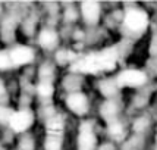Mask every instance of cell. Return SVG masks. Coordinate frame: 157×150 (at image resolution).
Here are the masks:
<instances>
[{"instance_id":"cell-5","label":"cell","mask_w":157,"mask_h":150,"mask_svg":"<svg viewBox=\"0 0 157 150\" xmlns=\"http://www.w3.org/2000/svg\"><path fill=\"white\" fill-rule=\"evenodd\" d=\"M145 74L138 69H126L116 77L117 87H138L145 82Z\"/></svg>"},{"instance_id":"cell-6","label":"cell","mask_w":157,"mask_h":150,"mask_svg":"<svg viewBox=\"0 0 157 150\" xmlns=\"http://www.w3.org/2000/svg\"><path fill=\"white\" fill-rule=\"evenodd\" d=\"M78 150H96V136L93 131V124L90 121H84L79 125Z\"/></svg>"},{"instance_id":"cell-3","label":"cell","mask_w":157,"mask_h":150,"mask_svg":"<svg viewBox=\"0 0 157 150\" xmlns=\"http://www.w3.org/2000/svg\"><path fill=\"white\" fill-rule=\"evenodd\" d=\"M33 57H34V52L28 46H16L9 50H2L0 52V69L15 68V66L29 63L33 61Z\"/></svg>"},{"instance_id":"cell-8","label":"cell","mask_w":157,"mask_h":150,"mask_svg":"<svg viewBox=\"0 0 157 150\" xmlns=\"http://www.w3.org/2000/svg\"><path fill=\"white\" fill-rule=\"evenodd\" d=\"M66 106L75 115L82 116L85 115L87 110H88V100H87L85 94H82V93H72L66 99Z\"/></svg>"},{"instance_id":"cell-7","label":"cell","mask_w":157,"mask_h":150,"mask_svg":"<svg viewBox=\"0 0 157 150\" xmlns=\"http://www.w3.org/2000/svg\"><path fill=\"white\" fill-rule=\"evenodd\" d=\"M34 122V115L31 110H16L13 112V115L10 118V128L15 131V132H24L27 131Z\"/></svg>"},{"instance_id":"cell-9","label":"cell","mask_w":157,"mask_h":150,"mask_svg":"<svg viewBox=\"0 0 157 150\" xmlns=\"http://www.w3.org/2000/svg\"><path fill=\"white\" fill-rule=\"evenodd\" d=\"M81 12H82V18L84 21L93 25L96 24L98 18H100V6L97 2H93V0H88V2H82L81 5Z\"/></svg>"},{"instance_id":"cell-12","label":"cell","mask_w":157,"mask_h":150,"mask_svg":"<svg viewBox=\"0 0 157 150\" xmlns=\"http://www.w3.org/2000/svg\"><path fill=\"white\" fill-rule=\"evenodd\" d=\"M109 134L116 140H121L123 137V127L117 121H110L109 122Z\"/></svg>"},{"instance_id":"cell-15","label":"cell","mask_w":157,"mask_h":150,"mask_svg":"<svg viewBox=\"0 0 157 150\" xmlns=\"http://www.w3.org/2000/svg\"><path fill=\"white\" fill-rule=\"evenodd\" d=\"M5 93V85H3V82L0 81V94H3Z\"/></svg>"},{"instance_id":"cell-2","label":"cell","mask_w":157,"mask_h":150,"mask_svg":"<svg viewBox=\"0 0 157 150\" xmlns=\"http://www.w3.org/2000/svg\"><path fill=\"white\" fill-rule=\"evenodd\" d=\"M63 134H65V121H63V116L60 113H56V112L48 113L47 121H46L44 149L46 150H62Z\"/></svg>"},{"instance_id":"cell-10","label":"cell","mask_w":157,"mask_h":150,"mask_svg":"<svg viewBox=\"0 0 157 150\" xmlns=\"http://www.w3.org/2000/svg\"><path fill=\"white\" fill-rule=\"evenodd\" d=\"M40 41L41 47L47 49V50H52V49H55L57 46V43H59V37L56 34L55 31H52V30H44V31H41L40 33Z\"/></svg>"},{"instance_id":"cell-13","label":"cell","mask_w":157,"mask_h":150,"mask_svg":"<svg viewBox=\"0 0 157 150\" xmlns=\"http://www.w3.org/2000/svg\"><path fill=\"white\" fill-rule=\"evenodd\" d=\"M12 115H13L12 109H9L6 106H0V124H9Z\"/></svg>"},{"instance_id":"cell-4","label":"cell","mask_w":157,"mask_h":150,"mask_svg":"<svg viewBox=\"0 0 157 150\" xmlns=\"http://www.w3.org/2000/svg\"><path fill=\"white\" fill-rule=\"evenodd\" d=\"M125 25L129 28L132 33H143L148 25V16L144 10L131 9L125 15Z\"/></svg>"},{"instance_id":"cell-1","label":"cell","mask_w":157,"mask_h":150,"mask_svg":"<svg viewBox=\"0 0 157 150\" xmlns=\"http://www.w3.org/2000/svg\"><path fill=\"white\" fill-rule=\"evenodd\" d=\"M116 66V52L115 49H109L106 52L91 53L76 59L72 63V71L75 72H101V71H112Z\"/></svg>"},{"instance_id":"cell-14","label":"cell","mask_w":157,"mask_h":150,"mask_svg":"<svg viewBox=\"0 0 157 150\" xmlns=\"http://www.w3.org/2000/svg\"><path fill=\"white\" fill-rule=\"evenodd\" d=\"M72 53L71 52H60L59 55H57V57H59V61H60V63H65V62H68V61H71L69 57H72Z\"/></svg>"},{"instance_id":"cell-11","label":"cell","mask_w":157,"mask_h":150,"mask_svg":"<svg viewBox=\"0 0 157 150\" xmlns=\"http://www.w3.org/2000/svg\"><path fill=\"white\" fill-rule=\"evenodd\" d=\"M53 91H55L53 84H52V82H48V81H41L40 84L37 85V94H38L40 99H46V100L52 99Z\"/></svg>"}]
</instances>
